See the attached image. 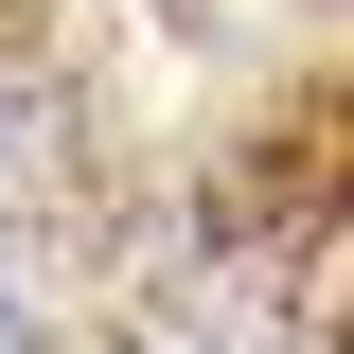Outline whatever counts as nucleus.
I'll use <instances>...</instances> for the list:
<instances>
[{
    "mask_svg": "<svg viewBox=\"0 0 354 354\" xmlns=\"http://www.w3.org/2000/svg\"><path fill=\"white\" fill-rule=\"evenodd\" d=\"M0 354H18V301H0Z\"/></svg>",
    "mask_w": 354,
    "mask_h": 354,
    "instance_id": "obj_1",
    "label": "nucleus"
}]
</instances>
